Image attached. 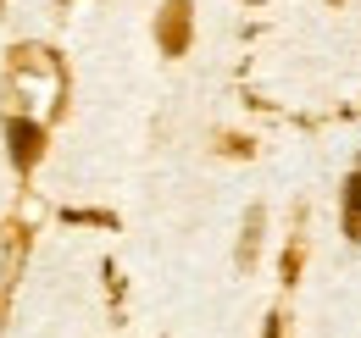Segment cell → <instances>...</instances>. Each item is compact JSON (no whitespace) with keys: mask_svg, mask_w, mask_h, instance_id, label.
<instances>
[{"mask_svg":"<svg viewBox=\"0 0 361 338\" xmlns=\"http://www.w3.org/2000/svg\"><path fill=\"white\" fill-rule=\"evenodd\" d=\"M183 23H189V17H183V0H173V6H167V28H161V44H167V50L183 44Z\"/></svg>","mask_w":361,"mask_h":338,"instance_id":"obj_3","label":"cell"},{"mask_svg":"<svg viewBox=\"0 0 361 338\" xmlns=\"http://www.w3.org/2000/svg\"><path fill=\"white\" fill-rule=\"evenodd\" d=\"M11 156H17V161H34V156H39V127L11 123Z\"/></svg>","mask_w":361,"mask_h":338,"instance_id":"obj_2","label":"cell"},{"mask_svg":"<svg viewBox=\"0 0 361 338\" xmlns=\"http://www.w3.org/2000/svg\"><path fill=\"white\" fill-rule=\"evenodd\" d=\"M345 233L361 239V167L350 172V183H345Z\"/></svg>","mask_w":361,"mask_h":338,"instance_id":"obj_1","label":"cell"},{"mask_svg":"<svg viewBox=\"0 0 361 338\" xmlns=\"http://www.w3.org/2000/svg\"><path fill=\"white\" fill-rule=\"evenodd\" d=\"M267 338H278V322H267Z\"/></svg>","mask_w":361,"mask_h":338,"instance_id":"obj_4","label":"cell"}]
</instances>
